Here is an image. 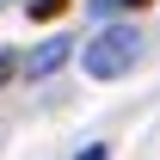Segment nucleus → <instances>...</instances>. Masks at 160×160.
<instances>
[{
	"mask_svg": "<svg viewBox=\"0 0 160 160\" xmlns=\"http://www.w3.org/2000/svg\"><path fill=\"white\" fill-rule=\"evenodd\" d=\"M136 56H142V31L136 25H99L92 43L80 49V68H86L92 80H123L129 68H136Z\"/></svg>",
	"mask_w": 160,
	"mask_h": 160,
	"instance_id": "1",
	"label": "nucleus"
},
{
	"mask_svg": "<svg viewBox=\"0 0 160 160\" xmlns=\"http://www.w3.org/2000/svg\"><path fill=\"white\" fill-rule=\"evenodd\" d=\"M68 56H74V37H49V43H37V56L25 62V80H49Z\"/></svg>",
	"mask_w": 160,
	"mask_h": 160,
	"instance_id": "2",
	"label": "nucleus"
},
{
	"mask_svg": "<svg viewBox=\"0 0 160 160\" xmlns=\"http://www.w3.org/2000/svg\"><path fill=\"white\" fill-rule=\"evenodd\" d=\"M62 6H68V0H31V19H56Z\"/></svg>",
	"mask_w": 160,
	"mask_h": 160,
	"instance_id": "3",
	"label": "nucleus"
},
{
	"mask_svg": "<svg viewBox=\"0 0 160 160\" xmlns=\"http://www.w3.org/2000/svg\"><path fill=\"white\" fill-rule=\"evenodd\" d=\"M12 74H19V56H12V49H0V86H6Z\"/></svg>",
	"mask_w": 160,
	"mask_h": 160,
	"instance_id": "4",
	"label": "nucleus"
},
{
	"mask_svg": "<svg viewBox=\"0 0 160 160\" xmlns=\"http://www.w3.org/2000/svg\"><path fill=\"white\" fill-rule=\"evenodd\" d=\"M80 160H111V148H105V142H92V148H86Z\"/></svg>",
	"mask_w": 160,
	"mask_h": 160,
	"instance_id": "5",
	"label": "nucleus"
},
{
	"mask_svg": "<svg viewBox=\"0 0 160 160\" xmlns=\"http://www.w3.org/2000/svg\"><path fill=\"white\" fill-rule=\"evenodd\" d=\"M117 6H154V0H117Z\"/></svg>",
	"mask_w": 160,
	"mask_h": 160,
	"instance_id": "6",
	"label": "nucleus"
}]
</instances>
